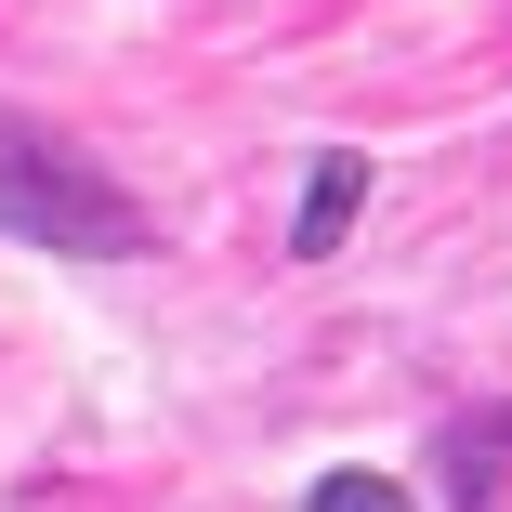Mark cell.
<instances>
[{
  "label": "cell",
  "mask_w": 512,
  "mask_h": 512,
  "mask_svg": "<svg viewBox=\"0 0 512 512\" xmlns=\"http://www.w3.org/2000/svg\"><path fill=\"white\" fill-rule=\"evenodd\" d=\"M0 237H27V250H92V263L158 250L132 197L92 171L66 132H40V119H14V106H0Z\"/></svg>",
  "instance_id": "cell-1"
},
{
  "label": "cell",
  "mask_w": 512,
  "mask_h": 512,
  "mask_svg": "<svg viewBox=\"0 0 512 512\" xmlns=\"http://www.w3.org/2000/svg\"><path fill=\"white\" fill-rule=\"evenodd\" d=\"M355 211H368V158H355V145H329V158H316V184H302L289 250H302V263H329V250L355 237Z\"/></svg>",
  "instance_id": "cell-2"
},
{
  "label": "cell",
  "mask_w": 512,
  "mask_h": 512,
  "mask_svg": "<svg viewBox=\"0 0 512 512\" xmlns=\"http://www.w3.org/2000/svg\"><path fill=\"white\" fill-rule=\"evenodd\" d=\"M316 512H407V486H381V473H329Z\"/></svg>",
  "instance_id": "cell-3"
}]
</instances>
